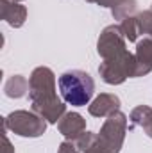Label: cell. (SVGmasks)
<instances>
[{"label": "cell", "mask_w": 152, "mask_h": 153, "mask_svg": "<svg viewBox=\"0 0 152 153\" xmlns=\"http://www.w3.org/2000/svg\"><path fill=\"white\" fill-rule=\"evenodd\" d=\"M59 91L66 103L74 107H82L91 100L95 84L86 71L72 70V71H65L59 76Z\"/></svg>", "instance_id": "cell-1"}]
</instances>
